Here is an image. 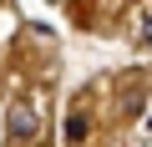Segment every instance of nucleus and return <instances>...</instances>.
<instances>
[{
	"label": "nucleus",
	"instance_id": "nucleus-1",
	"mask_svg": "<svg viewBox=\"0 0 152 147\" xmlns=\"http://www.w3.org/2000/svg\"><path fill=\"white\" fill-rule=\"evenodd\" d=\"M5 132H10L15 142H31V137L41 132V122H36V112H31V107H10V117H5Z\"/></svg>",
	"mask_w": 152,
	"mask_h": 147
},
{
	"label": "nucleus",
	"instance_id": "nucleus-2",
	"mask_svg": "<svg viewBox=\"0 0 152 147\" xmlns=\"http://www.w3.org/2000/svg\"><path fill=\"white\" fill-rule=\"evenodd\" d=\"M86 137V117L76 112V117H66V142H81Z\"/></svg>",
	"mask_w": 152,
	"mask_h": 147
},
{
	"label": "nucleus",
	"instance_id": "nucleus-3",
	"mask_svg": "<svg viewBox=\"0 0 152 147\" xmlns=\"http://www.w3.org/2000/svg\"><path fill=\"white\" fill-rule=\"evenodd\" d=\"M137 46H142V51H152V20L142 26V36H137Z\"/></svg>",
	"mask_w": 152,
	"mask_h": 147
}]
</instances>
